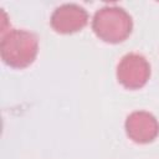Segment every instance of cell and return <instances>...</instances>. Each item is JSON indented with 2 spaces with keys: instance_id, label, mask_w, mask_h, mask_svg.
<instances>
[{
  "instance_id": "obj_1",
  "label": "cell",
  "mask_w": 159,
  "mask_h": 159,
  "mask_svg": "<svg viewBox=\"0 0 159 159\" xmlns=\"http://www.w3.org/2000/svg\"><path fill=\"white\" fill-rule=\"evenodd\" d=\"M39 53V39L27 30L12 29L1 36L0 56L5 65L12 68H26Z\"/></svg>"
},
{
  "instance_id": "obj_2",
  "label": "cell",
  "mask_w": 159,
  "mask_h": 159,
  "mask_svg": "<svg viewBox=\"0 0 159 159\" xmlns=\"http://www.w3.org/2000/svg\"><path fill=\"white\" fill-rule=\"evenodd\" d=\"M92 30L99 40L107 43H119L132 34L133 20L129 12L120 6H103L93 15Z\"/></svg>"
},
{
  "instance_id": "obj_3",
  "label": "cell",
  "mask_w": 159,
  "mask_h": 159,
  "mask_svg": "<svg viewBox=\"0 0 159 159\" xmlns=\"http://www.w3.org/2000/svg\"><path fill=\"white\" fill-rule=\"evenodd\" d=\"M116 75L124 88L139 89L147 84L150 77V65L144 56L129 52L119 60Z\"/></svg>"
},
{
  "instance_id": "obj_4",
  "label": "cell",
  "mask_w": 159,
  "mask_h": 159,
  "mask_svg": "<svg viewBox=\"0 0 159 159\" xmlns=\"http://www.w3.org/2000/svg\"><path fill=\"white\" fill-rule=\"evenodd\" d=\"M88 20V12L83 6L78 4H63L51 14L50 25L57 34L68 35L84 29Z\"/></svg>"
},
{
  "instance_id": "obj_5",
  "label": "cell",
  "mask_w": 159,
  "mask_h": 159,
  "mask_svg": "<svg viewBox=\"0 0 159 159\" xmlns=\"http://www.w3.org/2000/svg\"><path fill=\"white\" fill-rule=\"evenodd\" d=\"M124 128L129 139L138 144L152 143L159 135V122L147 111L132 112L125 119Z\"/></svg>"
}]
</instances>
